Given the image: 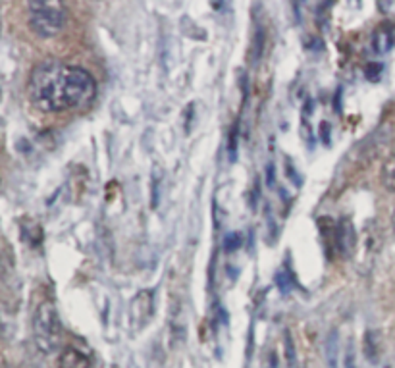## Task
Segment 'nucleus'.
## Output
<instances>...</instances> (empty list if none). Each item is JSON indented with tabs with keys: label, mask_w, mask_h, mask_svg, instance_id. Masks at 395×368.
<instances>
[{
	"label": "nucleus",
	"mask_w": 395,
	"mask_h": 368,
	"mask_svg": "<svg viewBox=\"0 0 395 368\" xmlns=\"http://www.w3.org/2000/svg\"><path fill=\"white\" fill-rule=\"evenodd\" d=\"M58 368H91V359L73 347H66L58 357Z\"/></svg>",
	"instance_id": "5"
},
{
	"label": "nucleus",
	"mask_w": 395,
	"mask_h": 368,
	"mask_svg": "<svg viewBox=\"0 0 395 368\" xmlns=\"http://www.w3.org/2000/svg\"><path fill=\"white\" fill-rule=\"evenodd\" d=\"M285 355H288V362H290V367L295 364V351H293V341H291L290 333H285Z\"/></svg>",
	"instance_id": "14"
},
{
	"label": "nucleus",
	"mask_w": 395,
	"mask_h": 368,
	"mask_svg": "<svg viewBox=\"0 0 395 368\" xmlns=\"http://www.w3.org/2000/svg\"><path fill=\"white\" fill-rule=\"evenodd\" d=\"M241 247V235L240 234H230L226 237V251H235Z\"/></svg>",
	"instance_id": "13"
},
{
	"label": "nucleus",
	"mask_w": 395,
	"mask_h": 368,
	"mask_svg": "<svg viewBox=\"0 0 395 368\" xmlns=\"http://www.w3.org/2000/svg\"><path fill=\"white\" fill-rule=\"evenodd\" d=\"M228 150H230V156H232V160H235V153H237V124H233L232 131H230Z\"/></svg>",
	"instance_id": "12"
},
{
	"label": "nucleus",
	"mask_w": 395,
	"mask_h": 368,
	"mask_svg": "<svg viewBox=\"0 0 395 368\" xmlns=\"http://www.w3.org/2000/svg\"><path fill=\"white\" fill-rule=\"evenodd\" d=\"M155 314V291L141 290L129 303V320L134 330H141Z\"/></svg>",
	"instance_id": "4"
},
{
	"label": "nucleus",
	"mask_w": 395,
	"mask_h": 368,
	"mask_svg": "<svg viewBox=\"0 0 395 368\" xmlns=\"http://www.w3.org/2000/svg\"><path fill=\"white\" fill-rule=\"evenodd\" d=\"M336 239L339 243V249L343 251V253H349L355 245V234H353V227L349 224V220H343V224L338 227V235H336Z\"/></svg>",
	"instance_id": "8"
},
{
	"label": "nucleus",
	"mask_w": 395,
	"mask_h": 368,
	"mask_svg": "<svg viewBox=\"0 0 395 368\" xmlns=\"http://www.w3.org/2000/svg\"><path fill=\"white\" fill-rule=\"evenodd\" d=\"M394 41H395V33H394V28L391 25H378V29L375 31V35H372V47L378 54H384V52H388L391 47H394Z\"/></svg>",
	"instance_id": "7"
},
{
	"label": "nucleus",
	"mask_w": 395,
	"mask_h": 368,
	"mask_svg": "<svg viewBox=\"0 0 395 368\" xmlns=\"http://www.w3.org/2000/svg\"><path fill=\"white\" fill-rule=\"evenodd\" d=\"M382 185L388 189L389 193H395V155H389L384 164H382L380 172Z\"/></svg>",
	"instance_id": "9"
},
{
	"label": "nucleus",
	"mask_w": 395,
	"mask_h": 368,
	"mask_svg": "<svg viewBox=\"0 0 395 368\" xmlns=\"http://www.w3.org/2000/svg\"><path fill=\"white\" fill-rule=\"evenodd\" d=\"M365 355H367L368 361H372V362L378 361V355H380L378 333L367 332V336H365Z\"/></svg>",
	"instance_id": "11"
},
{
	"label": "nucleus",
	"mask_w": 395,
	"mask_h": 368,
	"mask_svg": "<svg viewBox=\"0 0 395 368\" xmlns=\"http://www.w3.org/2000/svg\"><path fill=\"white\" fill-rule=\"evenodd\" d=\"M29 28L41 39L57 37L66 25V10L58 2H29Z\"/></svg>",
	"instance_id": "3"
},
{
	"label": "nucleus",
	"mask_w": 395,
	"mask_h": 368,
	"mask_svg": "<svg viewBox=\"0 0 395 368\" xmlns=\"http://www.w3.org/2000/svg\"><path fill=\"white\" fill-rule=\"evenodd\" d=\"M394 224H395V214H394Z\"/></svg>",
	"instance_id": "17"
},
{
	"label": "nucleus",
	"mask_w": 395,
	"mask_h": 368,
	"mask_svg": "<svg viewBox=\"0 0 395 368\" xmlns=\"http://www.w3.org/2000/svg\"><path fill=\"white\" fill-rule=\"evenodd\" d=\"M326 361H328V368H338V332L336 330L326 340Z\"/></svg>",
	"instance_id": "10"
},
{
	"label": "nucleus",
	"mask_w": 395,
	"mask_h": 368,
	"mask_svg": "<svg viewBox=\"0 0 395 368\" xmlns=\"http://www.w3.org/2000/svg\"><path fill=\"white\" fill-rule=\"evenodd\" d=\"M95 95L97 83L89 71L79 66L60 62L57 58L39 62L28 81V97L31 105L47 114L89 107Z\"/></svg>",
	"instance_id": "1"
},
{
	"label": "nucleus",
	"mask_w": 395,
	"mask_h": 368,
	"mask_svg": "<svg viewBox=\"0 0 395 368\" xmlns=\"http://www.w3.org/2000/svg\"><path fill=\"white\" fill-rule=\"evenodd\" d=\"M33 340L41 353H54L62 343L60 312L52 301H42L33 314Z\"/></svg>",
	"instance_id": "2"
},
{
	"label": "nucleus",
	"mask_w": 395,
	"mask_h": 368,
	"mask_svg": "<svg viewBox=\"0 0 395 368\" xmlns=\"http://www.w3.org/2000/svg\"><path fill=\"white\" fill-rule=\"evenodd\" d=\"M0 187H2V179H0Z\"/></svg>",
	"instance_id": "16"
},
{
	"label": "nucleus",
	"mask_w": 395,
	"mask_h": 368,
	"mask_svg": "<svg viewBox=\"0 0 395 368\" xmlns=\"http://www.w3.org/2000/svg\"><path fill=\"white\" fill-rule=\"evenodd\" d=\"M346 368H357L355 367V359L351 357V353H347L346 357Z\"/></svg>",
	"instance_id": "15"
},
{
	"label": "nucleus",
	"mask_w": 395,
	"mask_h": 368,
	"mask_svg": "<svg viewBox=\"0 0 395 368\" xmlns=\"http://www.w3.org/2000/svg\"><path fill=\"white\" fill-rule=\"evenodd\" d=\"M20 235L21 239L25 241L31 247H39L42 241V227L39 222L31 218H23L20 224Z\"/></svg>",
	"instance_id": "6"
}]
</instances>
